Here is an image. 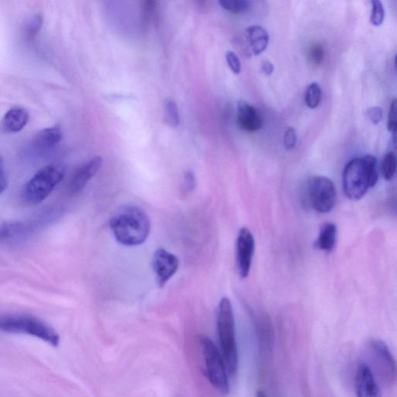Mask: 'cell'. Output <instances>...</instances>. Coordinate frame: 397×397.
I'll use <instances>...</instances> for the list:
<instances>
[{
	"label": "cell",
	"instance_id": "obj_1",
	"mask_svg": "<svg viewBox=\"0 0 397 397\" xmlns=\"http://www.w3.org/2000/svg\"><path fill=\"white\" fill-rule=\"evenodd\" d=\"M113 234L120 244L138 246L147 240L150 221L145 211L127 206L120 209L109 221Z\"/></svg>",
	"mask_w": 397,
	"mask_h": 397
},
{
	"label": "cell",
	"instance_id": "obj_2",
	"mask_svg": "<svg viewBox=\"0 0 397 397\" xmlns=\"http://www.w3.org/2000/svg\"><path fill=\"white\" fill-rule=\"evenodd\" d=\"M217 332L221 355L230 375L238 371V352L235 338L234 311L228 298H223L218 307Z\"/></svg>",
	"mask_w": 397,
	"mask_h": 397
},
{
	"label": "cell",
	"instance_id": "obj_3",
	"mask_svg": "<svg viewBox=\"0 0 397 397\" xmlns=\"http://www.w3.org/2000/svg\"><path fill=\"white\" fill-rule=\"evenodd\" d=\"M0 332L30 335L53 347H57L60 342L59 335L54 328L45 321L29 315H0Z\"/></svg>",
	"mask_w": 397,
	"mask_h": 397
},
{
	"label": "cell",
	"instance_id": "obj_4",
	"mask_svg": "<svg viewBox=\"0 0 397 397\" xmlns=\"http://www.w3.org/2000/svg\"><path fill=\"white\" fill-rule=\"evenodd\" d=\"M65 175V168L59 165H50L40 169L25 185L22 192L23 201L29 205L43 202L63 181Z\"/></svg>",
	"mask_w": 397,
	"mask_h": 397
},
{
	"label": "cell",
	"instance_id": "obj_5",
	"mask_svg": "<svg viewBox=\"0 0 397 397\" xmlns=\"http://www.w3.org/2000/svg\"><path fill=\"white\" fill-rule=\"evenodd\" d=\"M201 344L206 373L211 385L221 394H228L230 390L228 371L221 353L213 341L208 337L201 339Z\"/></svg>",
	"mask_w": 397,
	"mask_h": 397
},
{
	"label": "cell",
	"instance_id": "obj_6",
	"mask_svg": "<svg viewBox=\"0 0 397 397\" xmlns=\"http://www.w3.org/2000/svg\"><path fill=\"white\" fill-rule=\"evenodd\" d=\"M306 198L311 208L320 214L331 212L336 203L337 191L329 178L313 176L306 184Z\"/></svg>",
	"mask_w": 397,
	"mask_h": 397
},
{
	"label": "cell",
	"instance_id": "obj_7",
	"mask_svg": "<svg viewBox=\"0 0 397 397\" xmlns=\"http://www.w3.org/2000/svg\"><path fill=\"white\" fill-rule=\"evenodd\" d=\"M371 188L364 159L357 157L349 162L343 173V189L349 200H361Z\"/></svg>",
	"mask_w": 397,
	"mask_h": 397
},
{
	"label": "cell",
	"instance_id": "obj_8",
	"mask_svg": "<svg viewBox=\"0 0 397 397\" xmlns=\"http://www.w3.org/2000/svg\"><path fill=\"white\" fill-rule=\"evenodd\" d=\"M152 265L157 286L163 288L179 270L180 260L173 253L161 248L155 251Z\"/></svg>",
	"mask_w": 397,
	"mask_h": 397
},
{
	"label": "cell",
	"instance_id": "obj_9",
	"mask_svg": "<svg viewBox=\"0 0 397 397\" xmlns=\"http://www.w3.org/2000/svg\"><path fill=\"white\" fill-rule=\"evenodd\" d=\"M237 265L241 278L245 279L249 276L252 258L255 252V239L252 233L247 228H243L239 231L237 243Z\"/></svg>",
	"mask_w": 397,
	"mask_h": 397
},
{
	"label": "cell",
	"instance_id": "obj_10",
	"mask_svg": "<svg viewBox=\"0 0 397 397\" xmlns=\"http://www.w3.org/2000/svg\"><path fill=\"white\" fill-rule=\"evenodd\" d=\"M371 349L376 367L381 373L382 377L389 383L396 380V361L384 341L373 339L371 341Z\"/></svg>",
	"mask_w": 397,
	"mask_h": 397
},
{
	"label": "cell",
	"instance_id": "obj_11",
	"mask_svg": "<svg viewBox=\"0 0 397 397\" xmlns=\"http://www.w3.org/2000/svg\"><path fill=\"white\" fill-rule=\"evenodd\" d=\"M355 392L357 397H382L377 380L366 364H361L356 372Z\"/></svg>",
	"mask_w": 397,
	"mask_h": 397
},
{
	"label": "cell",
	"instance_id": "obj_12",
	"mask_svg": "<svg viewBox=\"0 0 397 397\" xmlns=\"http://www.w3.org/2000/svg\"><path fill=\"white\" fill-rule=\"evenodd\" d=\"M102 164V157L98 156L79 168L73 175L70 184L71 194H77L83 190L92 178L98 173Z\"/></svg>",
	"mask_w": 397,
	"mask_h": 397
},
{
	"label": "cell",
	"instance_id": "obj_13",
	"mask_svg": "<svg viewBox=\"0 0 397 397\" xmlns=\"http://www.w3.org/2000/svg\"><path fill=\"white\" fill-rule=\"evenodd\" d=\"M238 123L246 132H256L263 126V120L256 108L244 101L239 102L238 107Z\"/></svg>",
	"mask_w": 397,
	"mask_h": 397
},
{
	"label": "cell",
	"instance_id": "obj_14",
	"mask_svg": "<svg viewBox=\"0 0 397 397\" xmlns=\"http://www.w3.org/2000/svg\"><path fill=\"white\" fill-rule=\"evenodd\" d=\"M29 121V114L23 107H13L4 115L1 122L6 133H17L26 127Z\"/></svg>",
	"mask_w": 397,
	"mask_h": 397
},
{
	"label": "cell",
	"instance_id": "obj_15",
	"mask_svg": "<svg viewBox=\"0 0 397 397\" xmlns=\"http://www.w3.org/2000/svg\"><path fill=\"white\" fill-rule=\"evenodd\" d=\"M246 40H247L250 51L252 54L258 56L263 53L268 47L270 36L264 27L261 26H251L245 31Z\"/></svg>",
	"mask_w": 397,
	"mask_h": 397
},
{
	"label": "cell",
	"instance_id": "obj_16",
	"mask_svg": "<svg viewBox=\"0 0 397 397\" xmlns=\"http://www.w3.org/2000/svg\"><path fill=\"white\" fill-rule=\"evenodd\" d=\"M63 139V131L59 126L45 128L40 131L33 139V145L40 149H49L56 146Z\"/></svg>",
	"mask_w": 397,
	"mask_h": 397
},
{
	"label": "cell",
	"instance_id": "obj_17",
	"mask_svg": "<svg viewBox=\"0 0 397 397\" xmlns=\"http://www.w3.org/2000/svg\"><path fill=\"white\" fill-rule=\"evenodd\" d=\"M338 230L336 225L327 223L321 227L315 247L323 251H332L336 244Z\"/></svg>",
	"mask_w": 397,
	"mask_h": 397
},
{
	"label": "cell",
	"instance_id": "obj_18",
	"mask_svg": "<svg viewBox=\"0 0 397 397\" xmlns=\"http://www.w3.org/2000/svg\"><path fill=\"white\" fill-rule=\"evenodd\" d=\"M396 169V159L394 152L388 153L382 162V174L387 181H390L395 176Z\"/></svg>",
	"mask_w": 397,
	"mask_h": 397
},
{
	"label": "cell",
	"instance_id": "obj_19",
	"mask_svg": "<svg viewBox=\"0 0 397 397\" xmlns=\"http://www.w3.org/2000/svg\"><path fill=\"white\" fill-rule=\"evenodd\" d=\"M367 173L372 188L374 187L379 179V163L373 155H368L364 157Z\"/></svg>",
	"mask_w": 397,
	"mask_h": 397
},
{
	"label": "cell",
	"instance_id": "obj_20",
	"mask_svg": "<svg viewBox=\"0 0 397 397\" xmlns=\"http://www.w3.org/2000/svg\"><path fill=\"white\" fill-rule=\"evenodd\" d=\"M222 8L232 13H242L247 11L251 5L250 1L247 0H221L219 1Z\"/></svg>",
	"mask_w": 397,
	"mask_h": 397
},
{
	"label": "cell",
	"instance_id": "obj_21",
	"mask_svg": "<svg viewBox=\"0 0 397 397\" xmlns=\"http://www.w3.org/2000/svg\"><path fill=\"white\" fill-rule=\"evenodd\" d=\"M320 100V87L318 84L313 83L307 88L305 95L306 104L311 109H315L319 106Z\"/></svg>",
	"mask_w": 397,
	"mask_h": 397
},
{
	"label": "cell",
	"instance_id": "obj_22",
	"mask_svg": "<svg viewBox=\"0 0 397 397\" xmlns=\"http://www.w3.org/2000/svg\"><path fill=\"white\" fill-rule=\"evenodd\" d=\"M165 119L167 124L176 127L180 124V114L176 104L173 100H167L165 104Z\"/></svg>",
	"mask_w": 397,
	"mask_h": 397
},
{
	"label": "cell",
	"instance_id": "obj_23",
	"mask_svg": "<svg viewBox=\"0 0 397 397\" xmlns=\"http://www.w3.org/2000/svg\"><path fill=\"white\" fill-rule=\"evenodd\" d=\"M372 5L373 10L371 17V23L375 26H379L382 24L383 20H384L385 10L384 8H383L382 2L379 1V0L373 1Z\"/></svg>",
	"mask_w": 397,
	"mask_h": 397
},
{
	"label": "cell",
	"instance_id": "obj_24",
	"mask_svg": "<svg viewBox=\"0 0 397 397\" xmlns=\"http://www.w3.org/2000/svg\"><path fill=\"white\" fill-rule=\"evenodd\" d=\"M297 134L295 129L290 127L286 130L283 137V145L286 150H293L296 146Z\"/></svg>",
	"mask_w": 397,
	"mask_h": 397
},
{
	"label": "cell",
	"instance_id": "obj_25",
	"mask_svg": "<svg viewBox=\"0 0 397 397\" xmlns=\"http://www.w3.org/2000/svg\"><path fill=\"white\" fill-rule=\"evenodd\" d=\"M226 59H227L228 65L233 72L236 75L241 72V61L235 52H228L227 54H226Z\"/></svg>",
	"mask_w": 397,
	"mask_h": 397
},
{
	"label": "cell",
	"instance_id": "obj_26",
	"mask_svg": "<svg viewBox=\"0 0 397 397\" xmlns=\"http://www.w3.org/2000/svg\"><path fill=\"white\" fill-rule=\"evenodd\" d=\"M309 57L311 63L314 65H320L322 63L325 58V51L320 45H314L311 47L309 52Z\"/></svg>",
	"mask_w": 397,
	"mask_h": 397
},
{
	"label": "cell",
	"instance_id": "obj_27",
	"mask_svg": "<svg viewBox=\"0 0 397 397\" xmlns=\"http://www.w3.org/2000/svg\"><path fill=\"white\" fill-rule=\"evenodd\" d=\"M396 100H394L390 104L389 116H388V122H387V129L389 132H392L394 134V137L396 135Z\"/></svg>",
	"mask_w": 397,
	"mask_h": 397
},
{
	"label": "cell",
	"instance_id": "obj_28",
	"mask_svg": "<svg viewBox=\"0 0 397 397\" xmlns=\"http://www.w3.org/2000/svg\"><path fill=\"white\" fill-rule=\"evenodd\" d=\"M366 115L369 120H371L373 125H378L383 118L382 109L378 107L369 108L366 112Z\"/></svg>",
	"mask_w": 397,
	"mask_h": 397
},
{
	"label": "cell",
	"instance_id": "obj_29",
	"mask_svg": "<svg viewBox=\"0 0 397 397\" xmlns=\"http://www.w3.org/2000/svg\"><path fill=\"white\" fill-rule=\"evenodd\" d=\"M196 186V179L193 173L187 172L185 173L182 183V190L189 192L194 190Z\"/></svg>",
	"mask_w": 397,
	"mask_h": 397
},
{
	"label": "cell",
	"instance_id": "obj_30",
	"mask_svg": "<svg viewBox=\"0 0 397 397\" xmlns=\"http://www.w3.org/2000/svg\"><path fill=\"white\" fill-rule=\"evenodd\" d=\"M42 19L38 15H36L31 20L29 26V33L31 38L36 36L40 29V26H42Z\"/></svg>",
	"mask_w": 397,
	"mask_h": 397
},
{
	"label": "cell",
	"instance_id": "obj_31",
	"mask_svg": "<svg viewBox=\"0 0 397 397\" xmlns=\"http://www.w3.org/2000/svg\"><path fill=\"white\" fill-rule=\"evenodd\" d=\"M8 187V178L6 176L4 171L0 167V194H2L3 192Z\"/></svg>",
	"mask_w": 397,
	"mask_h": 397
},
{
	"label": "cell",
	"instance_id": "obj_32",
	"mask_svg": "<svg viewBox=\"0 0 397 397\" xmlns=\"http://www.w3.org/2000/svg\"><path fill=\"white\" fill-rule=\"evenodd\" d=\"M262 72L265 75H271L274 72V66L269 61H264L261 65Z\"/></svg>",
	"mask_w": 397,
	"mask_h": 397
},
{
	"label": "cell",
	"instance_id": "obj_33",
	"mask_svg": "<svg viewBox=\"0 0 397 397\" xmlns=\"http://www.w3.org/2000/svg\"><path fill=\"white\" fill-rule=\"evenodd\" d=\"M256 397H265V394L263 391H258Z\"/></svg>",
	"mask_w": 397,
	"mask_h": 397
}]
</instances>
